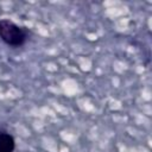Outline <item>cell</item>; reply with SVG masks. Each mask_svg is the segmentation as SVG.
<instances>
[{
  "label": "cell",
  "instance_id": "cell-1",
  "mask_svg": "<svg viewBox=\"0 0 152 152\" xmlns=\"http://www.w3.org/2000/svg\"><path fill=\"white\" fill-rule=\"evenodd\" d=\"M0 38L10 46H21L27 40V31L8 19H2L0 20Z\"/></svg>",
  "mask_w": 152,
  "mask_h": 152
},
{
  "label": "cell",
  "instance_id": "cell-2",
  "mask_svg": "<svg viewBox=\"0 0 152 152\" xmlns=\"http://www.w3.org/2000/svg\"><path fill=\"white\" fill-rule=\"evenodd\" d=\"M14 145V139L11 134L0 132V152H13Z\"/></svg>",
  "mask_w": 152,
  "mask_h": 152
}]
</instances>
